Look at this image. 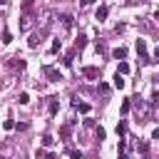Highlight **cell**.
Masks as SVG:
<instances>
[{
    "label": "cell",
    "mask_w": 159,
    "mask_h": 159,
    "mask_svg": "<svg viewBox=\"0 0 159 159\" xmlns=\"http://www.w3.org/2000/svg\"><path fill=\"white\" fill-rule=\"evenodd\" d=\"M7 67L15 70V72H22V70L27 67V62H25L22 57H7Z\"/></svg>",
    "instance_id": "1"
},
{
    "label": "cell",
    "mask_w": 159,
    "mask_h": 159,
    "mask_svg": "<svg viewBox=\"0 0 159 159\" xmlns=\"http://www.w3.org/2000/svg\"><path fill=\"white\" fill-rule=\"evenodd\" d=\"M137 52H139V60H142V62H152V60H149V52H147V42H144V40H137Z\"/></svg>",
    "instance_id": "2"
},
{
    "label": "cell",
    "mask_w": 159,
    "mask_h": 159,
    "mask_svg": "<svg viewBox=\"0 0 159 159\" xmlns=\"http://www.w3.org/2000/svg\"><path fill=\"white\" fill-rule=\"evenodd\" d=\"M45 35H47V30H40V32H35V35H30V40H27V47H32V50H35V47L40 45V40H42Z\"/></svg>",
    "instance_id": "3"
},
{
    "label": "cell",
    "mask_w": 159,
    "mask_h": 159,
    "mask_svg": "<svg viewBox=\"0 0 159 159\" xmlns=\"http://www.w3.org/2000/svg\"><path fill=\"white\" fill-rule=\"evenodd\" d=\"M42 72L50 77V82H60V80H62V77H60V70H55V67H50V65H45Z\"/></svg>",
    "instance_id": "4"
},
{
    "label": "cell",
    "mask_w": 159,
    "mask_h": 159,
    "mask_svg": "<svg viewBox=\"0 0 159 159\" xmlns=\"http://www.w3.org/2000/svg\"><path fill=\"white\" fill-rule=\"evenodd\" d=\"M82 77H87V80H97L99 77V67H82Z\"/></svg>",
    "instance_id": "5"
},
{
    "label": "cell",
    "mask_w": 159,
    "mask_h": 159,
    "mask_svg": "<svg viewBox=\"0 0 159 159\" xmlns=\"http://www.w3.org/2000/svg\"><path fill=\"white\" fill-rule=\"evenodd\" d=\"M70 134H72V122L60 127V139H70Z\"/></svg>",
    "instance_id": "6"
},
{
    "label": "cell",
    "mask_w": 159,
    "mask_h": 159,
    "mask_svg": "<svg viewBox=\"0 0 159 159\" xmlns=\"http://www.w3.org/2000/svg\"><path fill=\"white\" fill-rule=\"evenodd\" d=\"M107 15H109V7H107V5H99V7H97V15H94V17H97V20L102 22V20H104Z\"/></svg>",
    "instance_id": "7"
},
{
    "label": "cell",
    "mask_w": 159,
    "mask_h": 159,
    "mask_svg": "<svg viewBox=\"0 0 159 159\" xmlns=\"http://www.w3.org/2000/svg\"><path fill=\"white\" fill-rule=\"evenodd\" d=\"M112 57H114V60H124V57H127V47H117V50H112Z\"/></svg>",
    "instance_id": "8"
},
{
    "label": "cell",
    "mask_w": 159,
    "mask_h": 159,
    "mask_svg": "<svg viewBox=\"0 0 159 159\" xmlns=\"http://www.w3.org/2000/svg\"><path fill=\"white\" fill-rule=\"evenodd\" d=\"M75 109H77V112H82V114H87V112H89V104H87V102L75 99Z\"/></svg>",
    "instance_id": "9"
},
{
    "label": "cell",
    "mask_w": 159,
    "mask_h": 159,
    "mask_svg": "<svg viewBox=\"0 0 159 159\" xmlns=\"http://www.w3.org/2000/svg\"><path fill=\"white\" fill-rule=\"evenodd\" d=\"M0 37H2V40H0L2 45H10V42H12V32H10V30H2V35H0Z\"/></svg>",
    "instance_id": "10"
},
{
    "label": "cell",
    "mask_w": 159,
    "mask_h": 159,
    "mask_svg": "<svg viewBox=\"0 0 159 159\" xmlns=\"http://www.w3.org/2000/svg\"><path fill=\"white\" fill-rule=\"evenodd\" d=\"M84 45H87V37H84V35H80V37L75 40V50H84Z\"/></svg>",
    "instance_id": "11"
},
{
    "label": "cell",
    "mask_w": 159,
    "mask_h": 159,
    "mask_svg": "<svg viewBox=\"0 0 159 159\" xmlns=\"http://www.w3.org/2000/svg\"><path fill=\"white\" fill-rule=\"evenodd\" d=\"M57 112H60V102L55 97H50V114H57Z\"/></svg>",
    "instance_id": "12"
},
{
    "label": "cell",
    "mask_w": 159,
    "mask_h": 159,
    "mask_svg": "<svg viewBox=\"0 0 159 159\" xmlns=\"http://www.w3.org/2000/svg\"><path fill=\"white\" fill-rule=\"evenodd\" d=\"M117 134L124 139V134H127V122H124V119H119V124H117Z\"/></svg>",
    "instance_id": "13"
},
{
    "label": "cell",
    "mask_w": 159,
    "mask_h": 159,
    "mask_svg": "<svg viewBox=\"0 0 159 159\" xmlns=\"http://www.w3.org/2000/svg\"><path fill=\"white\" fill-rule=\"evenodd\" d=\"M30 20H32V15H30V12H25V15H22V22H20V27H22V30H27V27H30Z\"/></svg>",
    "instance_id": "14"
},
{
    "label": "cell",
    "mask_w": 159,
    "mask_h": 159,
    "mask_svg": "<svg viewBox=\"0 0 159 159\" xmlns=\"http://www.w3.org/2000/svg\"><path fill=\"white\" fill-rule=\"evenodd\" d=\"M60 47H62V40H60V37H57V40H52V45H50V55H55Z\"/></svg>",
    "instance_id": "15"
},
{
    "label": "cell",
    "mask_w": 159,
    "mask_h": 159,
    "mask_svg": "<svg viewBox=\"0 0 159 159\" xmlns=\"http://www.w3.org/2000/svg\"><path fill=\"white\" fill-rule=\"evenodd\" d=\"M114 87H117V89H124V77H122L119 72L114 75Z\"/></svg>",
    "instance_id": "16"
},
{
    "label": "cell",
    "mask_w": 159,
    "mask_h": 159,
    "mask_svg": "<svg viewBox=\"0 0 159 159\" xmlns=\"http://www.w3.org/2000/svg\"><path fill=\"white\" fill-rule=\"evenodd\" d=\"M117 72H119V75H127V72H129V65H127L124 60H119V67H117Z\"/></svg>",
    "instance_id": "17"
},
{
    "label": "cell",
    "mask_w": 159,
    "mask_h": 159,
    "mask_svg": "<svg viewBox=\"0 0 159 159\" xmlns=\"http://www.w3.org/2000/svg\"><path fill=\"white\" fill-rule=\"evenodd\" d=\"M129 109H132V102H129V99H124V102L119 104V112H122V114H127Z\"/></svg>",
    "instance_id": "18"
},
{
    "label": "cell",
    "mask_w": 159,
    "mask_h": 159,
    "mask_svg": "<svg viewBox=\"0 0 159 159\" xmlns=\"http://www.w3.org/2000/svg\"><path fill=\"white\" fill-rule=\"evenodd\" d=\"M52 144H55V137L52 134H45L42 137V147H52Z\"/></svg>",
    "instance_id": "19"
},
{
    "label": "cell",
    "mask_w": 159,
    "mask_h": 159,
    "mask_svg": "<svg viewBox=\"0 0 159 159\" xmlns=\"http://www.w3.org/2000/svg\"><path fill=\"white\" fill-rule=\"evenodd\" d=\"M60 20H62V25H65V27H67V30H70V27H72V15H62V17H60Z\"/></svg>",
    "instance_id": "20"
},
{
    "label": "cell",
    "mask_w": 159,
    "mask_h": 159,
    "mask_svg": "<svg viewBox=\"0 0 159 159\" xmlns=\"http://www.w3.org/2000/svg\"><path fill=\"white\" fill-rule=\"evenodd\" d=\"M37 159H57V154H45V152L37 149Z\"/></svg>",
    "instance_id": "21"
},
{
    "label": "cell",
    "mask_w": 159,
    "mask_h": 159,
    "mask_svg": "<svg viewBox=\"0 0 159 159\" xmlns=\"http://www.w3.org/2000/svg\"><path fill=\"white\" fill-rule=\"evenodd\" d=\"M97 55H107V45L104 42H97Z\"/></svg>",
    "instance_id": "22"
},
{
    "label": "cell",
    "mask_w": 159,
    "mask_h": 159,
    "mask_svg": "<svg viewBox=\"0 0 159 159\" xmlns=\"http://www.w3.org/2000/svg\"><path fill=\"white\" fill-rule=\"evenodd\" d=\"M94 134H97V139H99V142H102V139H104V137H107V132H104V129H102V127H97V129H94Z\"/></svg>",
    "instance_id": "23"
},
{
    "label": "cell",
    "mask_w": 159,
    "mask_h": 159,
    "mask_svg": "<svg viewBox=\"0 0 159 159\" xmlns=\"http://www.w3.org/2000/svg\"><path fill=\"white\" fill-rule=\"evenodd\" d=\"M137 149H139L142 154H147V152H149V144H147V142H139V144H137Z\"/></svg>",
    "instance_id": "24"
},
{
    "label": "cell",
    "mask_w": 159,
    "mask_h": 159,
    "mask_svg": "<svg viewBox=\"0 0 159 159\" xmlns=\"http://www.w3.org/2000/svg\"><path fill=\"white\" fill-rule=\"evenodd\" d=\"M30 102V94L27 92H20V104H27Z\"/></svg>",
    "instance_id": "25"
},
{
    "label": "cell",
    "mask_w": 159,
    "mask_h": 159,
    "mask_svg": "<svg viewBox=\"0 0 159 159\" xmlns=\"http://www.w3.org/2000/svg\"><path fill=\"white\" fill-rule=\"evenodd\" d=\"M2 127H5V129H15V122H12V119H5Z\"/></svg>",
    "instance_id": "26"
},
{
    "label": "cell",
    "mask_w": 159,
    "mask_h": 159,
    "mask_svg": "<svg viewBox=\"0 0 159 159\" xmlns=\"http://www.w3.org/2000/svg\"><path fill=\"white\" fill-rule=\"evenodd\" d=\"M70 157H72V159H82V152H77V149H70Z\"/></svg>",
    "instance_id": "27"
},
{
    "label": "cell",
    "mask_w": 159,
    "mask_h": 159,
    "mask_svg": "<svg viewBox=\"0 0 159 159\" xmlns=\"http://www.w3.org/2000/svg\"><path fill=\"white\" fill-rule=\"evenodd\" d=\"M99 92H102V94H107V92H109V84H104V82H99Z\"/></svg>",
    "instance_id": "28"
},
{
    "label": "cell",
    "mask_w": 159,
    "mask_h": 159,
    "mask_svg": "<svg viewBox=\"0 0 159 159\" xmlns=\"http://www.w3.org/2000/svg\"><path fill=\"white\" fill-rule=\"evenodd\" d=\"M92 2H94V0H80V5H82V7H87V5H92Z\"/></svg>",
    "instance_id": "29"
},
{
    "label": "cell",
    "mask_w": 159,
    "mask_h": 159,
    "mask_svg": "<svg viewBox=\"0 0 159 159\" xmlns=\"http://www.w3.org/2000/svg\"><path fill=\"white\" fill-rule=\"evenodd\" d=\"M7 2H10V0H0V5H7Z\"/></svg>",
    "instance_id": "30"
},
{
    "label": "cell",
    "mask_w": 159,
    "mask_h": 159,
    "mask_svg": "<svg viewBox=\"0 0 159 159\" xmlns=\"http://www.w3.org/2000/svg\"><path fill=\"white\" fill-rule=\"evenodd\" d=\"M129 2H144V0H129Z\"/></svg>",
    "instance_id": "31"
},
{
    "label": "cell",
    "mask_w": 159,
    "mask_h": 159,
    "mask_svg": "<svg viewBox=\"0 0 159 159\" xmlns=\"http://www.w3.org/2000/svg\"><path fill=\"white\" fill-rule=\"evenodd\" d=\"M119 159H127V157H124V154H119Z\"/></svg>",
    "instance_id": "32"
}]
</instances>
